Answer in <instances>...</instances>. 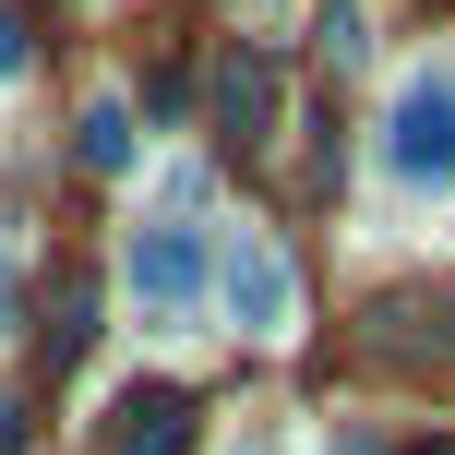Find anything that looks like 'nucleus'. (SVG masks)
Here are the masks:
<instances>
[{
    "instance_id": "2",
    "label": "nucleus",
    "mask_w": 455,
    "mask_h": 455,
    "mask_svg": "<svg viewBox=\"0 0 455 455\" xmlns=\"http://www.w3.org/2000/svg\"><path fill=\"white\" fill-rule=\"evenodd\" d=\"M228 312L251 323V336H288V312H299V275H288V251L264 240V228H240V240H228Z\"/></svg>"
},
{
    "instance_id": "11",
    "label": "nucleus",
    "mask_w": 455,
    "mask_h": 455,
    "mask_svg": "<svg viewBox=\"0 0 455 455\" xmlns=\"http://www.w3.org/2000/svg\"><path fill=\"white\" fill-rule=\"evenodd\" d=\"M0 312H12V264H0Z\"/></svg>"
},
{
    "instance_id": "3",
    "label": "nucleus",
    "mask_w": 455,
    "mask_h": 455,
    "mask_svg": "<svg viewBox=\"0 0 455 455\" xmlns=\"http://www.w3.org/2000/svg\"><path fill=\"white\" fill-rule=\"evenodd\" d=\"M204 275H216V251H204V228H144L132 240V299L144 312H192V299H204Z\"/></svg>"
},
{
    "instance_id": "8",
    "label": "nucleus",
    "mask_w": 455,
    "mask_h": 455,
    "mask_svg": "<svg viewBox=\"0 0 455 455\" xmlns=\"http://www.w3.org/2000/svg\"><path fill=\"white\" fill-rule=\"evenodd\" d=\"M0 72H24V12H0Z\"/></svg>"
},
{
    "instance_id": "7",
    "label": "nucleus",
    "mask_w": 455,
    "mask_h": 455,
    "mask_svg": "<svg viewBox=\"0 0 455 455\" xmlns=\"http://www.w3.org/2000/svg\"><path fill=\"white\" fill-rule=\"evenodd\" d=\"M96 336V288H60V312H48V360H84Z\"/></svg>"
},
{
    "instance_id": "6",
    "label": "nucleus",
    "mask_w": 455,
    "mask_h": 455,
    "mask_svg": "<svg viewBox=\"0 0 455 455\" xmlns=\"http://www.w3.org/2000/svg\"><path fill=\"white\" fill-rule=\"evenodd\" d=\"M84 168H132V108H120V96L84 108Z\"/></svg>"
},
{
    "instance_id": "4",
    "label": "nucleus",
    "mask_w": 455,
    "mask_h": 455,
    "mask_svg": "<svg viewBox=\"0 0 455 455\" xmlns=\"http://www.w3.org/2000/svg\"><path fill=\"white\" fill-rule=\"evenodd\" d=\"M216 132L228 144H264L275 132V60H264V48H228V60H216Z\"/></svg>"
},
{
    "instance_id": "1",
    "label": "nucleus",
    "mask_w": 455,
    "mask_h": 455,
    "mask_svg": "<svg viewBox=\"0 0 455 455\" xmlns=\"http://www.w3.org/2000/svg\"><path fill=\"white\" fill-rule=\"evenodd\" d=\"M384 168H395V192H455V72H408L395 84Z\"/></svg>"
},
{
    "instance_id": "5",
    "label": "nucleus",
    "mask_w": 455,
    "mask_h": 455,
    "mask_svg": "<svg viewBox=\"0 0 455 455\" xmlns=\"http://www.w3.org/2000/svg\"><path fill=\"white\" fill-rule=\"evenodd\" d=\"M108 455H192V395H180V384H132Z\"/></svg>"
},
{
    "instance_id": "10",
    "label": "nucleus",
    "mask_w": 455,
    "mask_h": 455,
    "mask_svg": "<svg viewBox=\"0 0 455 455\" xmlns=\"http://www.w3.org/2000/svg\"><path fill=\"white\" fill-rule=\"evenodd\" d=\"M408 455H455V432H443V443H408Z\"/></svg>"
},
{
    "instance_id": "9",
    "label": "nucleus",
    "mask_w": 455,
    "mask_h": 455,
    "mask_svg": "<svg viewBox=\"0 0 455 455\" xmlns=\"http://www.w3.org/2000/svg\"><path fill=\"white\" fill-rule=\"evenodd\" d=\"M24 443V395H0V455H12Z\"/></svg>"
}]
</instances>
